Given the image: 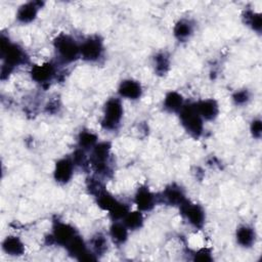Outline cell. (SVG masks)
Masks as SVG:
<instances>
[{"label":"cell","mask_w":262,"mask_h":262,"mask_svg":"<svg viewBox=\"0 0 262 262\" xmlns=\"http://www.w3.org/2000/svg\"><path fill=\"white\" fill-rule=\"evenodd\" d=\"M1 56L4 63L1 69V78L4 79L8 76L15 66L25 62L26 54L24 50L15 44H11L7 38L1 37Z\"/></svg>","instance_id":"6da1fadb"},{"label":"cell","mask_w":262,"mask_h":262,"mask_svg":"<svg viewBox=\"0 0 262 262\" xmlns=\"http://www.w3.org/2000/svg\"><path fill=\"white\" fill-rule=\"evenodd\" d=\"M180 120L184 128L191 135L198 137L203 132V118L198 112L195 104H187L181 107Z\"/></svg>","instance_id":"7a4b0ae2"},{"label":"cell","mask_w":262,"mask_h":262,"mask_svg":"<svg viewBox=\"0 0 262 262\" xmlns=\"http://www.w3.org/2000/svg\"><path fill=\"white\" fill-rule=\"evenodd\" d=\"M54 47L64 61H73L80 55V46L71 36L58 35L54 40Z\"/></svg>","instance_id":"3957f363"},{"label":"cell","mask_w":262,"mask_h":262,"mask_svg":"<svg viewBox=\"0 0 262 262\" xmlns=\"http://www.w3.org/2000/svg\"><path fill=\"white\" fill-rule=\"evenodd\" d=\"M123 116V107L121 101L117 98H111L105 103L104 116L101 125L104 129L113 130L118 127Z\"/></svg>","instance_id":"277c9868"},{"label":"cell","mask_w":262,"mask_h":262,"mask_svg":"<svg viewBox=\"0 0 262 262\" xmlns=\"http://www.w3.org/2000/svg\"><path fill=\"white\" fill-rule=\"evenodd\" d=\"M110 143L100 142L95 144L91 156L92 167L99 173L105 174L108 171V157H110Z\"/></svg>","instance_id":"5b68a950"},{"label":"cell","mask_w":262,"mask_h":262,"mask_svg":"<svg viewBox=\"0 0 262 262\" xmlns=\"http://www.w3.org/2000/svg\"><path fill=\"white\" fill-rule=\"evenodd\" d=\"M102 42L97 37L89 38L84 41L82 45H80V55L89 61L98 59L102 53Z\"/></svg>","instance_id":"8992f818"},{"label":"cell","mask_w":262,"mask_h":262,"mask_svg":"<svg viewBox=\"0 0 262 262\" xmlns=\"http://www.w3.org/2000/svg\"><path fill=\"white\" fill-rule=\"evenodd\" d=\"M182 214L187 218L189 223L196 228H201L205 222V212L199 205L190 204L188 201L180 206Z\"/></svg>","instance_id":"52a82bcc"},{"label":"cell","mask_w":262,"mask_h":262,"mask_svg":"<svg viewBox=\"0 0 262 262\" xmlns=\"http://www.w3.org/2000/svg\"><path fill=\"white\" fill-rule=\"evenodd\" d=\"M77 235L76 230L69 224L62 222H56L53 226L52 235L49 236L53 243L67 246Z\"/></svg>","instance_id":"ba28073f"},{"label":"cell","mask_w":262,"mask_h":262,"mask_svg":"<svg viewBox=\"0 0 262 262\" xmlns=\"http://www.w3.org/2000/svg\"><path fill=\"white\" fill-rule=\"evenodd\" d=\"M74 162L68 158L59 160L54 169V178L59 183H67L73 175Z\"/></svg>","instance_id":"9c48e42d"},{"label":"cell","mask_w":262,"mask_h":262,"mask_svg":"<svg viewBox=\"0 0 262 262\" xmlns=\"http://www.w3.org/2000/svg\"><path fill=\"white\" fill-rule=\"evenodd\" d=\"M163 200L165 203L171 206H181L187 200L185 199L183 190L177 185L168 186L163 192Z\"/></svg>","instance_id":"30bf717a"},{"label":"cell","mask_w":262,"mask_h":262,"mask_svg":"<svg viewBox=\"0 0 262 262\" xmlns=\"http://www.w3.org/2000/svg\"><path fill=\"white\" fill-rule=\"evenodd\" d=\"M54 73V67L51 63L47 62L40 66H34L31 71V76L33 80L38 83H46L52 79Z\"/></svg>","instance_id":"8fae6325"},{"label":"cell","mask_w":262,"mask_h":262,"mask_svg":"<svg viewBox=\"0 0 262 262\" xmlns=\"http://www.w3.org/2000/svg\"><path fill=\"white\" fill-rule=\"evenodd\" d=\"M141 86L134 80H124L119 86V93L121 96L129 99H137L141 95Z\"/></svg>","instance_id":"7c38bea8"},{"label":"cell","mask_w":262,"mask_h":262,"mask_svg":"<svg viewBox=\"0 0 262 262\" xmlns=\"http://www.w3.org/2000/svg\"><path fill=\"white\" fill-rule=\"evenodd\" d=\"M134 201L138 209L141 211H148L155 205V196L147 187L138 188Z\"/></svg>","instance_id":"4fadbf2b"},{"label":"cell","mask_w":262,"mask_h":262,"mask_svg":"<svg viewBox=\"0 0 262 262\" xmlns=\"http://www.w3.org/2000/svg\"><path fill=\"white\" fill-rule=\"evenodd\" d=\"M41 5H42V3H40V2H29V3L21 5L16 14L17 19L24 24L34 20L37 15L38 9L40 8Z\"/></svg>","instance_id":"5bb4252c"},{"label":"cell","mask_w":262,"mask_h":262,"mask_svg":"<svg viewBox=\"0 0 262 262\" xmlns=\"http://www.w3.org/2000/svg\"><path fill=\"white\" fill-rule=\"evenodd\" d=\"M195 105L201 117L206 120H213L218 115V112H219L218 104L214 99L202 100Z\"/></svg>","instance_id":"9a60e30c"},{"label":"cell","mask_w":262,"mask_h":262,"mask_svg":"<svg viewBox=\"0 0 262 262\" xmlns=\"http://www.w3.org/2000/svg\"><path fill=\"white\" fill-rule=\"evenodd\" d=\"M2 248L5 253L11 256H19L25 251L24 244L16 236H7L2 243Z\"/></svg>","instance_id":"2e32d148"},{"label":"cell","mask_w":262,"mask_h":262,"mask_svg":"<svg viewBox=\"0 0 262 262\" xmlns=\"http://www.w3.org/2000/svg\"><path fill=\"white\" fill-rule=\"evenodd\" d=\"M237 243L243 247H251L255 242V231L249 226H241L236 231Z\"/></svg>","instance_id":"e0dca14e"},{"label":"cell","mask_w":262,"mask_h":262,"mask_svg":"<svg viewBox=\"0 0 262 262\" xmlns=\"http://www.w3.org/2000/svg\"><path fill=\"white\" fill-rule=\"evenodd\" d=\"M164 106L170 112H179L183 106V98L179 93L171 91L165 97Z\"/></svg>","instance_id":"ac0fdd59"},{"label":"cell","mask_w":262,"mask_h":262,"mask_svg":"<svg viewBox=\"0 0 262 262\" xmlns=\"http://www.w3.org/2000/svg\"><path fill=\"white\" fill-rule=\"evenodd\" d=\"M110 234L116 244H123L127 239L128 228L126 227V225L124 223L115 222L111 226Z\"/></svg>","instance_id":"d6986e66"},{"label":"cell","mask_w":262,"mask_h":262,"mask_svg":"<svg viewBox=\"0 0 262 262\" xmlns=\"http://www.w3.org/2000/svg\"><path fill=\"white\" fill-rule=\"evenodd\" d=\"M143 223V216L141 212L134 211L128 212V214L124 217V224L128 229H138L142 226Z\"/></svg>","instance_id":"ffe728a7"},{"label":"cell","mask_w":262,"mask_h":262,"mask_svg":"<svg viewBox=\"0 0 262 262\" xmlns=\"http://www.w3.org/2000/svg\"><path fill=\"white\" fill-rule=\"evenodd\" d=\"M96 199H97V205L102 209V210H105V211H110L116 204H117V200L111 195L104 188L99 191L97 194H96Z\"/></svg>","instance_id":"44dd1931"},{"label":"cell","mask_w":262,"mask_h":262,"mask_svg":"<svg viewBox=\"0 0 262 262\" xmlns=\"http://www.w3.org/2000/svg\"><path fill=\"white\" fill-rule=\"evenodd\" d=\"M192 32V26L187 20H180L176 24L174 28V35L177 39H186Z\"/></svg>","instance_id":"7402d4cb"},{"label":"cell","mask_w":262,"mask_h":262,"mask_svg":"<svg viewBox=\"0 0 262 262\" xmlns=\"http://www.w3.org/2000/svg\"><path fill=\"white\" fill-rule=\"evenodd\" d=\"M97 136L89 131H83L79 135V145L82 149H88L94 147L96 144Z\"/></svg>","instance_id":"603a6c76"},{"label":"cell","mask_w":262,"mask_h":262,"mask_svg":"<svg viewBox=\"0 0 262 262\" xmlns=\"http://www.w3.org/2000/svg\"><path fill=\"white\" fill-rule=\"evenodd\" d=\"M245 21L248 26H250L253 30L260 32L262 28V18L260 13L253 12L252 10H248L245 13Z\"/></svg>","instance_id":"cb8c5ba5"},{"label":"cell","mask_w":262,"mask_h":262,"mask_svg":"<svg viewBox=\"0 0 262 262\" xmlns=\"http://www.w3.org/2000/svg\"><path fill=\"white\" fill-rule=\"evenodd\" d=\"M108 212H110L111 217L114 220H119V219H124V217L129 212V208H128V206L126 204L117 202V204Z\"/></svg>","instance_id":"d4e9b609"},{"label":"cell","mask_w":262,"mask_h":262,"mask_svg":"<svg viewBox=\"0 0 262 262\" xmlns=\"http://www.w3.org/2000/svg\"><path fill=\"white\" fill-rule=\"evenodd\" d=\"M155 68L160 75L165 74L169 69V58L165 53H160L155 57Z\"/></svg>","instance_id":"484cf974"},{"label":"cell","mask_w":262,"mask_h":262,"mask_svg":"<svg viewBox=\"0 0 262 262\" xmlns=\"http://www.w3.org/2000/svg\"><path fill=\"white\" fill-rule=\"evenodd\" d=\"M91 246L94 254H102L106 250V241L103 235L97 234L92 238Z\"/></svg>","instance_id":"4316f807"},{"label":"cell","mask_w":262,"mask_h":262,"mask_svg":"<svg viewBox=\"0 0 262 262\" xmlns=\"http://www.w3.org/2000/svg\"><path fill=\"white\" fill-rule=\"evenodd\" d=\"M249 92L247 90H239L233 94V100L236 104H243L249 100Z\"/></svg>","instance_id":"83f0119b"},{"label":"cell","mask_w":262,"mask_h":262,"mask_svg":"<svg viewBox=\"0 0 262 262\" xmlns=\"http://www.w3.org/2000/svg\"><path fill=\"white\" fill-rule=\"evenodd\" d=\"M251 132L254 137L259 138L262 133V124L260 120H254L251 124Z\"/></svg>","instance_id":"f1b7e54d"},{"label":"cell","mask_w":262,"mask_h":262,"mask_svg":"<svg viewBox=\"0 0 262 262\" xmlns=\"http://www.w3.org/2000/svg\"><path fill=\"white\" fill-rule=\"evenodd\" d=\"M194 260H198V261H211L212 257H211L210 251L207 250V249L200 250L198 253H195Z\"/></svg>","instance_id":"f546056e"},{"label":"cell","mask_w":262,"mask_h":262,"mask_svg":"<svg viewBox=\"0 0 262 262\" xmlns=\"http://www.w3.org/2000/svg\"><path fill=\"white\" fill-rule=\"evenodd\" d=\"M74 163H76L77 165H80V166H83L85 165L86 163V157H85V154L83 151L82 148L80 149H77L75 152H74Z\"/></svg>","instance_id":"4dcf8cb0"}]
</instances>
